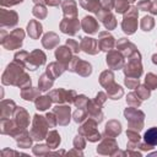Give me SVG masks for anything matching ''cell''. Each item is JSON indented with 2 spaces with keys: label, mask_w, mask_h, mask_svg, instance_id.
<instances>
[{
  "label": "cell",
  "mask_w": 157,
  "mask_h": 157,
  "mask_svg": "<svg viewBox=\"0 0 157 157\" xmlns=\"http://www.w3.org/2000/svg\"><path fill=\"white\" fill-rule=\"evenodd\" d=\"M128 1H129V2H135L136 0H128Z\"/></svg>",
  "instance_id": "cell-60"
},
{
  "label": "cell",
  "mask_w": 157,
  "mask_h": 157,
  "mask_svg": "<svg viewBox=\"0 0 157 157\" xmlns=\"http://www.w3.org/2000/svg\"><path fill=\"white\" fill-rule=\"evenodd\" d=\"M69 155H80V156H82V152L78 151L77 148H75V150H72L71 152H69Z\"/></svg>",
  "instance_id": "cell-58"
},
{
  "label": "cell",
  "mask_w": 157,
  "mask_h": 157,
  "mask_svg": "<svg viewBox=\"0 0 157 157\" xmlns=\"http://www.w3.org/2000/svg\"><path fill=\"white\" fill-rule=\"evenodd\" d=\"M107 97H108V96H107L104 92H98V94L96 96V98H94L93 101H94V102H97L98 104L103 105V104H104V102L107 101Z\"/></svg>",
  "instance_id": "cell-55"
},
{
  "label": "cell",
  "mask_w": 157,
  "mask_h": 157,
  "mask_svg": "<svg viewBox=\"0 0 157 157\" xmlns=\"http://www.w3.org/2000/svg\"><path fill=\"white\" fill-rule=\"evenodd\" d=\"M67 70H70L72 72H76L78 75L83 76V77H86V76L91 75L92 66H91L90 63L81 60L78 56H72V59H71V61H70V64L67 66Z\"/></svg>",
  "instance_id": "cell-10"
},
{
  "label": "cell",
  "mask_w": 157,
  "mask_h": 157,
  "mask_svg": "<svg viewBox=\"0 0 157 157\" xmlns=\"http://www.w3.org/2000/svg\"><path fill=\"white\" fill-rule=\"evenodd\" d=\"M141 101H142V99L137 96L136 92H131V93H129L128 97H126V103H128L130 107H140Z\"/></svg>",
  "instance_id": "cell-42"
},
{
  "label": "cell",
  "mask_w": 157,
  "mask_h": 157,
  "mask_svg": "<svg viewBox=\"0 0 157 157\" xmlns=\"http://www.w3.org/2000/svg\"><path fill=\"white\" fill-rule=\"evenodd\" d=\"M42 32H43V27H42L39 21L31 20L28 22V25H27V33H28V36L32 39H38L39 36L42 34Z\"/></svg>",
  "instance_id": "cell-27"
},
{
  "label": "cell",
  "mask_w": 157,
  "mask_h": 157,
  "mask_svg": "<svg viewBox=\"0 0 157 157\" xmlns=\"http://www.w3.org/2000/svg\"><path fill=\"white\" fill-rule=\"evenodd\" d=\"M18 22V16L15 11L12 10H5V9H1L0 10V26L1 28H5V27H13L16 26Z\"/></svg>",
  "instance_id": "cell-14"
},
{
  "label": "cell",
  "mask_w": 157,
  "mask_h": 157,
  "mask_svg": "<svg viewBox=\"0 0 157 157\" xmlns=\"http://www.w3.org/2000/svg\"><path fill=\"white\" fill-rule=\"evenodd\" d=\"M49 123L47 120V118L36 114L33 117V123H32V129H31V135L34 140L40 141L43 139L47 137L48 135V128H49Z\"/></svg>",
  "instance_id": "cell-3"
},
{
  "label": "cell",
  "mask_w": 157,
  "mask_h": 157,
  "mask_svg": "<svg viewBox=\"0 0 157 157\" xmlns=\"http://www.w3.org/2000/svg\"><path fill=\"white\" fill-rule=\"evenodd\" d=\"M105 91H107L108 98H110V99H119V98L124 94L123 88H121L118 83H113V85H112L109 88H107Z\"/></svg>",
  "instance_id": "cell-36"
},
{
  "label": "cell",
  "mask_w": 157,
  "mask_h": 157,
  "mask_svg": "<svg viewBox=\"0 0 157 157\" xmlns=\"http://www.w3.org/2000/svg\"><path fill=\"white\" fill-rule=\"evenodd\" d=\"M118 151V144L117 141L114 140V137H108V136H104L103 141L98 145L97 147V152L99 155H115Z\"/></svg>",
  "instance_id": "cell-13"
},
{
  "label": "cell",
  "mask_w": 157,
  "mask_h": 157,
  "mask_svg": "<svg viewBox=\"0 0 157 157\" xmlns=\"http://www.w3.org/2000/svg\"><path fill=\"white\" fill-rule=\"evenodd\" d=\"M16 142H17V145H18V147H22V148H28L31 145H32V135L28 132V131H22V132H20L16 137Z\"/></svg>",
  "instance_id": "cell-31"
},
{
  "label": "cell",
  "mask_w": 157,
  "mask_h": 157,
  "mask_svg": "<svg viewBox=\"0 0 157 157\" xmlns=\"http://www.w3.org/2000/svg\"><path fill=\"white\" fill-rule=\"evenodd\" d=\"M49 146L48 145H36L33 147L34 155H49Z\"/></svg>",
  "instance_id": "cell-48"
},
{
  "label": "cell",
  "mask_w": 157,
  "mask_h": 157,
  "mask_svg": "<svg viewBox=\"0 0 157 157\" xmlns=\"http://www.w3.org/2000/svg\"><path fill=\"white\" fill-rule=\"evenodd\" d=\"M61 9L64 12V16L66 17H74L77 16V5L74 0H65L61 2Z\"/></svg>",
  "instance_id": "cell-29"
},
{
  "label": "cell",
  "mask_w": 157,
  "mask_h": 157,
  "mask_svg": "<svg viewBox=\"0 0 157 157\" xmlns=\"http://www.w3.org/2000/svg\"><path fill=\"white\" fill-rule=\"evenodd\" d=\"M153 26H155V20H153L151 16H145V17L141 20V22H140V27H141L142 31H145V32L151 31V29L153 28Z\"/></svg>",
  "instance_id": "cell-41"
},
{
  "label": "cell",
  "mask_w": 157,
  "mask_h": 157,
  "mask_svg": "<svg viewBox=\"0 0 157 157\" xmlns=\"http://www.w3.org/2000/svg\"><path fill=\"white\" fill-rule=\"evenodd\" d=\"M99 83L107 90V88H109L113 83H115L114 82V74H113V71L112 70H105V71H103L102 74H101V76H99Z\"/></svg>",
  "instance_id": "cell-32"
},
{
  "label": "cell",
  "mask_w": 157,
  "mask_h": 157,
  "mask_svg": "<svg viewBox=\"0 0 157 157\" xmlns=\"http://www.w3.org/2000/svg\"><path fill=\"white\" fill-rule=\"evenodd\" d=\"M25 38V32L22 28H16L12 32L7 33L2 29L1 31V44L6 49H18L22 45Z\"/></svg>",
  "instance_id": "cell-2"
},
{
  "label": "cell",
  "mask_w": 157,
  "mask_h": 157,
  "mask_svg": "<svg viewBox=\"0 0 157 157\" xmlns=\"http://www.w3.org/2000/svg\"><path fill=\"white\" fill-rule=\"evenodd\" d=\"M22 1L23 0H0V4H1V6H13Z\"/></svg>",
  "instance_id": "cell-56"
},
{
  "label": "cell",
  "mask_w": 157,
  "mask_h": 157,
  "mask_svg": "<svg viewBox=\"0 0 157 157\" xmlns=\"http://www.w3.org/2000/svg\"><path fill=\"white\" fill-rule=\"evenodd\" d=\"M42 44L47 49H52V48L56 47L59 44V37H58V34L54 33V32L45 33L43 36V38H42Z\"/></svg>",
  "instance_id": "cell-28"
},
{
  "label": "cell",
  "mask_w": 157,
  "mask_h": 157,
  "mask_svg": "<svg viewBox=\"0 0 157 157\" xmlns=\"http://www.w3.org/2000/svg\"><path fill=\"white\" fill-rule=\"evenodd\" d=\"M26 69L21 63L13 60L7 65L5 72L2 74V83L4 85H13L20 88H25L32 85L29 76L25 72Z\"/></svg>",
  "instance_id": "cell-1"
},
{
  "label": "cell",
  "mask_w": 157,
  "mask_h": 157,
  "mask_svg": "<svg viewBox=\"0 0 157 157\" xmlns=\"http://www.w3.org/2000/svg\"><path fill=\"white\" fill-rule=\"evenodd\" d=\"M144 141L150 145V146H156L157 145V128H151L148 129L145 135H144Z\"/></svg>",
  "instance_id": "cell-38"
},
{
  "label": "cell",
  "mask_w": 157,
  "mask_h": 157,
  "mask_svg": "<svg viewBox=\"0 0 157 157\" xmlns=\"http://www.w3.org/2000/svg\"><path fill=\"white\" fill-rule=\"evenodd\" d=\"M12 120H13V124L16 125V129L18 130V132H22L26 130V128L29 124V115L26 109H23L22 107H17L13 113Z\"/></svg>",
  "instance_id": "cell-11"
},
{
  "label": "cell",
  "mask_w": 157,
  "mask_h": 157,
  "mask_svg": "<svg viewBox=\"0 0 157 157\" xmlns=\"http://www.w3.org/2000/svg\"><path fill=\"white\" fill-rule=\"evenodd\" d=\"M47 145L50 147V148H56L59 145H60V135L58 134L56 130H52L48 132L47 135Z\"/></svg>",
  "instance_id": "cell-35"
},
{
  "label": "cell",
  "mask_w": 157,
  "mask_h": 157,
  "mask_svg": "<svg viewBox=\"0 0 157 157\" xmlns=\"http://www.w3.org/2000/svg\"><path fill=\"white\" fill-rule=\"evenodd\" d=\"M80 48L91 55H96L101 49L98 45V40L94 38H90V37H82L81 42H80Z\"/></svg>",
  "instance_id": "cell-17"
},
{
  "label": "cell",
  "mask_w": 157,
  "mask_h": 157,
  "mask_svg": "<svg viewBox=\"0 0 157 157\" xmlns=\"http://www.w3.org/2000/svg\"><path fill=\"white\" fill-rule=\"evenodd\" d=\"M124 117L126 118L128 120V124H129V129L131 130H135V131H140L142 130L144 128V118H145V114L136 109V107H130V108H126L124 110Z\"/></svg>",
  "instance_id": "cell-4"
},
{
  "label": "cell",
  "mask_w": 157,
  "mask_h": 157,
  "mask_svg": "<svg viewBox=\"0 0 157 157\" xmlns=\"http://www.w3.org/2000/svg\"><path fill=\"white\" fill-rule=\"evenodd\" d=\"M124 83L128 86V88H136L139 86L140 81L137 77H126L124 80Z\"/></svg>",
  "instance_id": "cell-50"
},
{
  "label": "cell",
  "mask_w": 157,
  "mask_h": 157,
  "mask_svg": "<svg viewBox=\"0 0 157 157\" xmlns=\"http://www.w3.org/2000/svg\"><path fill=\"white\" fill-rule=\"evenodd\" d=\"M80 5L91 12H94L96 15L101 10V1L99 0H80Z\"/></svg>",
  "instance_id": "cell-33"
},
{
  "label": "cell",
  "mask_w": 157,
  "mask_h": 157,
  "mask_svg": "<svg viewBox=\"0 0 157 157\" xmlns=\"http://www.w3.org/2000/svg\"><path fill=\"white\" fill-rule=\"evenodd\" d=\"M88 98L83 94H80V96H76L75 101H74V104L77 107V108H86L87 107V103H88Z\"/></svg>",
  "instance_id": "cell-46"
},
{
  "label": "cell",
  "mask_w": 157,
  "mask_h": 157,
  "mask_svg": "<svg viewBox=\"0 0 157 157\" xmlns=\"http://www.w3.org/2000/svg\"><path fill=\"white\" fill-rule=\"evenodd\" d=\"M87 113H88V117L94 119L97 123H101L103 120V112H102V105L98 104L97 102L94 101H88L87 103Z\"/></svg>",
  "instance_id": "cell-20"
},
{
  "label": "cell",
  "mask_w": 157,
  "mask_h": 157,
  "mask_svg": "<svg viewBox=\"0 0 157 157\" xmlns=\"http://www.w3.org/2000/svg\"><path fill=\"white\" fill-rule=\"evenodd\" d=\"M151 90L146 86V85H141V86H137L136 87V93H137V96L144 101V99H147V98H150V96H151V92H150Z\"/></svg>",
  "instance_id": "cell-43"
},
{
  "label": "cell",
  "mask_w": 157,
  "mask_h": 157,
  "mask_svg": "<svg viewBox=\"0 0 157 157\" xmlns=\"http://www.w3.org/2000/svg\"><path fill=\"white\" fill-rule=\"evenodd\" d=\"M114 7V0H102L101 1V10L102 11H110Z\"/></svg>",
  "instance_id": "cell-51"
},
{
  "label": "cell",
  "mask_w": 157,
  "mask_h": 157,
  "mask_svg": "<svg viewBox=\"0 0 157 157\" xmlns=\"http://www.w3.org/2000/svg\"><path fill=\"white\" fill-rule=\"evenodd\" d=\"M45 118H47V120H48V123H49V125H50V128H54L56 124H58V120H56V117H55V114L53 113V112H50V113H47V115H45Z\"/></svg>",
  "instance_id": "cell-54"
},
{
  "label": "cell",
  "mask_w": 157,
  "mask_h": 157,
  "mask_svg": "<svg viewBox=\"0 0 157 157\" xmlns=\"http://www.w3.org/2000/svg\"><path fill=\"white\" fill-rule=\"evenodd\" d=\"M71 54H74V53L70 50V48L67 45L59 47L55 50V58H56V60L59 63L64 64L65 66H69V64H70V61L72 59V55Z\"/></svg>",
  "instance_id": "cell-21"
},
{
  "label": "cell",
  "mask_w": 157,
  "mask_h": 157,
  "mask_svg": "<svg viewBox=\"0 0 157 157\" xmlns=\"http://www.w3.org/2000/svg\"><path fill=\"white\" fill-rule=\"evenodd\" d=\"M52 112L55 114L59 125H67L69 124V121H70V114H71L70 105L60 104V105L54 107Z\"/></svg>",
  "instance_id": "cell-16"
},
{
  "label": "cell",
  "mask_w": 157,
  "mask_h": 157,
  "mask_svg": "<svg viewBox=\"0 0 157 157\" xmlns=\"http://www.w3.org/2000/svg\"><path fill=\"white\" fill-rule=\"evenodd\" d=\"M53 83H54V80H53L47 72H44V74L39 77V80H38V88H39L40 91H48L49 88H52Z\"/></svg>",
  "instance_id": "cell-34"
},
{
  "label": "cell",
  "mask_w": 157,
  "mask_h": 157,
  "mask_svg": "<svg viewBox=\"0 0 157 157\" xmlns=\"http://www.w3.org/2000/svg\"><path fill=\"white\" fill-rule=\"evenodd\" d=\"M48 96L52 98V101L54 103H74L75 98H76V92L74 90H64V88H58V90H53L48 93Z\"/></svg>",
  "instance_id": "cell-9"
},
{
  "label": "cell",
  "mask_w": 157,
  "mask_h": 157,
  "mask_svg": "<svg viewBox=\"0 0 157 157\" xmlns=\"http://www.w3.org/2000/svg\"><path fill=\"white\" fill-rule=\"evenodd\" d=\"M97 17L98 20L102 21L103 26L107 28V29H114L115 26H117V20H115V16L109 11H102L99 10V12L97 13Z\"/></svg>",
  "instance_id": "cell-22"
},
{
  "label": "cell",
  "mask_w": 157,
  "mask_h": 157,
  "mask_svg": "<svg viewBox=\"0 0 157 157\" xmlns=\"http://www.w3.org/2000/svg\"><path fill=\"white\" fill-rule=\"evenodd\" d=\"M45 59H47L45 54L42 50L36 49V50L26 54L25 59L22 60V65L26 69H28L31 71H34V70H37L38 66H42V65L45 64Z\"/></svg>",
  "instance_id": "cell-6"
},
{
  "label": "cell",
  "mask_w": 157,
  "mask_h": 157,
  "mask_svg": "<svg viewBox=\"0 0 157 157\" xmlns=\"http://www.w3.org/2000/svg\"><path fill=\"white\" fill-rule=\"evenodd\" d=\"M65 70H67V66H65L64 64L59 63V61H55V63H50L45 70V72L53 78L55 80L58 76H60Z\"/></svg>",
  "instance_id": "cell-26"
},
{
  "label": "cell",
  "mask_w": 157,
  "mask_h": 157,
  "mask_svg": "<svg viewBox=\"0 0 157 157\" xmlns=\"http://www.w3.org/2000/svg\"><path fill=\"white\" fill-rule=\"evenodd\" d=\"M129 4L128 0H114V9L118 13H125L130 9Z\"/></svg>",
  "instance_id": "cell-39"
},
{
  "label": "cell",
  "mask_w": 157,
  "mask_h": 157,
  "mask_svg": "<svg viewBox=\"0 0 157 157\" xmlns=\"http://www.w3.org/2000/svg\"><path fill=\"white\" fill-rule=\"evenodd\" d=\"M32 13H33L37 18L43 20V18L47 17L48 11H47V9L44 7V5H42V4H36V6H34L33 10H32Z\"/></svg>",
  "instance_id": "cell-40"
},
{
  "label": "cell",
  "mask_w": 157,
  "mask_h": 157,
  "mask_svg": "<svg viewBox=\"0 0 157 157\" xmlns=\"http://www.w3.org/2000/svg\"><path fill=\"white\" fill-rule=\"evenodd\" d=\"M97 121L92 118H90L85 124H82L80 128H78V134H81L82 136H85L88 141L91 142H96L98 140L102 139V135L101 132L97 130Z\"/></svg>",
  "instance_id": "cell-7"
},
{
  "label": "cell",
  "mask_w": 157,
  "mask_h": 157,
  "mask_svg": "<svg viewBox=\"0 0 157 157\" xmlns=\"http://www.w3.org/2000/svg\"><path fill=\"white\" fill-rule=\"evenodd\" d=\"M137 7H130L125 13L121 22V28L126 34H132L137 29Z\"/></svg>",
  "instance_id": "cell-8"
},
{
  "label": "cell",
  "mask_w": 157,
  "mask_h": 157,
  "mask_svg": "<svg viewBox=\"0 0 157 157\" xmlns=\"http://www.w3.org/2000/svg\"><path fill=\"white\" fill-rule=\"evenodd\" d=\"M152 63L157 65V54H153V55H152Z\"/></svg>",
  "instance_id": "cell-59"
},
{
  "label": "cell",
  "mask_w": 157,
  "mask_h": 157,
  "mask_svg": "<svg viewBox=\"0 0 157 157\" xmlns=\"http://www.w3.org/2000/svg\"><path fill=\"white\" fill-rule=\"evenodd\" d=\"M148 12H151L152 15H157V0H153V1H152L151 9H150Z\"/></svg>",
  "instance_id": "cell-57"
},
{
  "label": "cell",
  "mask_w": 157,
  "mask_h": 157,
  "mask_svg": "<svg viewBox=\"0 0 157 157\" xmlns=\"http://www.w3.org/2000/svg\"><path fill=\"white\" fill-rule=\"evenodd\" d=\"M66 45L70 48V50H71L74 54H77V53L80 52V49H81V48H80V44H78L75 39H67V40H66Z\"/></svg>",
  "instance_id": "cell-49"
},
{
  "label": "cell",
  "mask_w": 157,
  "mask_h": 157,
  "mask_svg": "<svg viewBox=\"0 0 157 157\" xmlns=\"http://www.w3.org/2000/svg\"><path fill=\"white\" fill-rule=\"evenodd\" d=\"M151 4H152L151 0H142V1H140V2L137 4V9L142 10V11H150Z\"/></svg>",
  "instance_id": "cell-53"
},
{
  "label": "cell",
  "mask_w": 157,
  "mask_h": 157,
  "mask_svg": "<svg viewBox=\"0 0 157 157\" xmlns=\"http://www.w3.org/2000/svg\"><path fill=\"white\" fill-rule=\"evenodd\" d=\"M107 64L112 70H118L124 67V55L119 50H109L107 53Z\"/></svg>",
  "instance_id": "cell-15"
},
{
  "label": "cell",
  "mask_w": 157,
  "mask_h": 157,
  "mask_svg": "<svg viewBox=\"0 0 157 157\" xmlns=\"http://www.w3.org/2000/svg\"><path fill=\"white\" fill-rule=\"evenodd\" d=\"M81 27L82 29L88 33V34H94L98 32L99 29V25H98V21L92 17V16H86L83 17V20L81 21Z\"/></svg>",
  "instance_id": "cell-23"
},
{
  "label": "cell",
  "mask_w": 157,
  "mask_h": 157,
  "mask_svg": "<svg viewBox=\"0 0 157 157\" xmlns=\"http://www.w3.org/2000/svg\"><path fill=\"white\" fill-rule=\"evenodd\" d=\"M80 22H78V18L77 16H74V17H66L64 16V18L61 20L60 22V29L63 33H66L69 36H75L78 29H80Z\"/></svg>",
  "instance_id": "cell-12"
},
{
  "label": "cell",
  "mask_w": 157,
  "mask_h": 157,
  "mask_svg": "<svg viewBox=\"0 0 157 157\" xmlns=\"http://www.w3.org/2000/svg\"><path fill=\"white\" fill-rule=\"evenodd\" d=\"M120 132H121V124L118 120H110V121H108L105 124L103 135L108 136V137H115Z\"/></svg>",
  "instance_id": "cell-25"
},
{
  "label": "cell",
  "mask_w": 157,
  "mask_h": 157,
  "mask_svg": "<svg viewBox=\"0 0 157 157\" xmlns=\"http://www.w3.org/2000/svg\"><path fill=\"white\" fill-rule=\"evenodd\" d=\"M98 45H99V49L101 50H104V52H109L113 49V47L115 45V40H114V37L108 33V31H103V32H99V37H98Z\"/></svg>",
  "instance_id": "cell-18"
},
{
  "label": "cell",
  "mask_w": 157,
  "mask_h": 157,
  "mask_svg": "<svg viewBox=\"0 0 157 157\" xmlns=\"http://www.w3.org/2000/svg\"><path fill=\"white\" fill-rule=\"evenodd\" d=\"M52 102L53 101H52V98L49 96H39L34 101V104H36V108L38 110H45L52 105Z\"/></svg>",
  "instance_id": "cell-37"
},
{
  "label": "cell",
  "mask_w": 157,
  "mask_h": 157,
  "mask_svg": "<svg viewBox=\"0 0 157 157\" xmlns=\"http://www.w3.org/2000/svg\"><path fill=\"white\" fill-rule=\"evenodd\" d=\"M39 93H40V90L39 88H34L32 86L21 88V97L23 99H26V101H36L39 97Z\"/></svg>",
  "instance_id": "cell-30"
},
{
  "label": "cell",
  "mask_w": 157,
  "mask_h": 157,
  "mask_svg": "<svg viewBox=\"0 0 157 157\" xmlns=\"http://www.w3.org/2000/svg\"><path fill=\"white\" fill-rule=\"evenodd\" d=\"M85 146H86V141H85V139L82 137V135H81V134L76 135L75 139H74V147L77 148V150H83Z\"/></svg>",
  "instance_id": "cell-47"
},
{
  "label": "cell",
  "mask_w": 157,
  "mask_h": 157,
  "mask_svg": "<svg viewBox=\"0 0 157 157\" xmlns=\"http://www.w3.org/2000/svg\"><path fill=\"white\" fill-rule=\"evenodd\" d=\"M118 50L124 55V56H131L132 54H135L136 52H139L135 47V44H132L131 42H129L126 38H120L117 43H115Z\"/></svg>",
  "instance_id": "cell-19"
},
{
  "label": "cell",
  "mask_w": 157,
  "mask_h": 157,
  "mask_svg": "<svg viewBox=\"0 0 157 157\" xmlns=\"http://www.w3.org/2000/svg\"><path fill=\"white\" fill-rule=\"evenodd\" d=\"M16 104L13 101H10V99H5L1 102L0 104V117L1 119H10L15 110H16Z\"/></svg>",
  "instance_id": "cell-24"
},
{
  "label": "cell",
  "mask_w": 157,
  "mask_h": 157,
  "mask_svg": "<svg viewBox=\"0 0 157 157\" xmlns=\"http://www.w3.org/2000/svg\"><path fill=\"white\" fill-rule=\"evenodd\" d=\"M145 85L150 88V90H155L157 87V75L150 72L146 75L145 77Z\"/></svg>",
  "instance_id": "cell-45"
},
{
  "label": "cell",
  "mask_w": 157,
  "mask_h": 157,
  "mask_svg": "<svg viewBox=\"0 0 157 157\" xmlns=\"http://www.w3.org/2000/svg\"><path fill=\"white\" fill-rule=\"evenodd\" d=\"M87 115H88V113H87L86 108H77V110L74 113L72 118H74V120L76 123H82L87 118Z\"/></svg>",
  "instance_id": "cell-44"
},
{
  "label": "cell",
  "mask_w": 157,
  "mask_h": 157,
  "mask_svg": "<svg viewBox=\"0 0 157 157\" xmlns=\"http://www.w3.org/2000/svg\"><path fill=\"white\" fill-rule=\"evenodd\" d=\"M36 4H42V5H49V6H59L61 0H33Z\"/></svg>",
  "instance_id": "cell-52"
},
{
  "label": "cell",
  "mask_w": 157,
  "mask_h": 157,
  "mask_svg": "<svg viewBox=\"0 0 157 157\" xmlns=\"http://www.w3.org/2000/svg\"><path fill=\"white\" fill-rule=\"evenodd\" d=\"M129 61L128 64L124 65L123 71L126 77H140L142 75V65H141V55L139 52L132 54L131 56L128 58Z\"/></svg>",
  "instance_id": "cell-5"
}]
</instances>
